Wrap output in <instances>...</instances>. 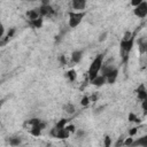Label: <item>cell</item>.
Wrapping results in <instances>:
<instances>
[{
  "mask_svg": "<svg viewBox=\"0 0 147 147\" xmlns=\"http://www.w3.org/2000/svg\"><path fill=\"white\" fill-rule=\"evenodd\" d=\"M25 16H26V20L28 21H33V20H37L39 17H42L40 15V10L39 8H33V9H30L25 13Z\"/></svg>",
  "mask_w": 147,
  "mask_h": 147,
  "instance_id": "cell-10",
  "label": "cell"
},
{
  "mask_svg": "<svg viewBox=\"0 0 147 147\" xmlns=\"http://www.w3.org/2000/svg\"><path fill=\"white\" fill-rule=\"evenodd\" d=\"M138 47H139L140 54H145L146 47H147V40L146 39H139L138 40Z\"/></svg>",
  "mask_w": 147,
  "mask_h": 147,
  "instance_id": "cell-17",
  "label": "cell"
},
{
  "mask_svg": "<svg viewBox=\"0 0 147 147\" xmlns=\"http://www.w3.org/2000/svg\"><path fill=\"white\" fill-rule=\"evenodd\" d=\"M63 109H64V111L68 113L69 115H72V114L76 111V107H75V105H74V103H70V102L65 103V105L63 106Z\"/></svg>",
  "mask_w": 147,
  "mask_h": 147,
  "instance_id": "cell-16",
  "label": "cell"
},
{
  "mask_svg": "<svg viewBox=\"0 0 147 147\" xmlns=\"http://www.w3.org/2000/svg\"><path fill=\"white\" fill-rule=\"evenodd\" d=\"M22 144V139L21 138H18V137H13V138H10L9 139V145L10 146H20Z\"/></svg>",
  "mask_w": 147,
  "mask_h": 147,
  "instance_id": "cell-19",
  "label": "cell"
},
{
  "mask_svg": "<svg viewBox=\"0 0 147 147\" xmlns=\"http://www.w3.org/2000/svg\"><path fill=\"white\" fill-rule=\"evenodd\" d=\"M133 14L134 16H137L138 18H144L147 16V1H142L140 5H138L137 7H134L133 9Z\"/></svg>",
  "mask_w": 147,
  "mask_h": 147,
  "instance_id": "cell-7",
  "label": "cell"
},
{
  "mask_svg": "<svg viewBox=\"0 0 147 147\" xmlns=\"http://www.w3.org/2000/svg\"><path fill=\"white\" fill-rule=\"evenodd\" d=\"M83 55H84L83 51H79V49L74 51L71 53V63H75V64L79 63L82 61V59H83Z\"/></svg>",
  "mask_w": 147,
  "mask_h": 147,
  "instance_id": "cell-13",
  "label": "cell"
},
{
  "mask_svg": "<svg viewBox=\"0 0 147 147\" xmlns=\"http://www.w3.org/2000/svg\"><path fill=\"white\" fill-rule=\"evenodd\" d=\"M105 77L107 79V84H114L116 82L117 77H118V69L116 67H114Z\"/></svg>",
  "mask_w": 147,
  "mask_h": 147,
  "instance_id": "cell-9",
  "label": "cell"
},
{
  "mask_svg": "<svg viewBox=\"0 0 147 147\" xmlns=\"http://www.w3.org/2000/svg\"><path fill=\"white\" fill-rule=\"evenodd\" d=\"M65 127H67V130L70 132V133H76V126L74 125V124H67L65 125Z\"/></svg>",
  "mask_w": 147,
  "mask_h": 147,
  "instance_id": "cell-22",
  "label": "cell"
},
{
  "mask_svg": "<svg viewBox=\"0 0 147 147\" xmlns=\"http://www.w3.org/2000/svg\"><path fill=\"white\" fill-rule=\"evenodd\" d=\"M105 63V55L101 53V54H98L91 62L90 67H88V70H87V77H88V80H93L101 71V68Z\"/></svg>",
  "mask_w": 147,
  "mask_h": 147,
  "instance_id": "cell-2",
  "label": "cell"
},
{
  "mask_svg": "<svg viewBox=\"0 0 147 147\" xmlns=\"http://www.w3.org/2000/svg\"><path fill=\"white\" fill-rule=\"evenodd\" d=\"M142 1H144V0H131L130 2H131V6L134 8V7H137L138 5H140Z\"/></svg>",
  "mask_w": 147,
  "mask_h": 147,
  "instance_id": "cell-27",
  "label": "cell"
},
{
  "mask_svg": "<svg viewBox=\"0 0 147 147\" xmlns=\"http://www.w3.org/2000/svg\"><path fill=\"white\" fill-rule=\"evenodd\" d=\"M133 45H134V36L132 32L130 31H126L119 42V52H121V57H122V61L124 63H127L129 61V56H130V53L133 48Z\"/></svg>",
  "mask_w": 147,
  "mask_h": 147,
  "instance_id": "cell-1",
  "label": "cell"
},
{
  "mask_svg": "<svg viewBox=\"0 0 147 147\" xmlns=\"http://www.w3.org/2000/svg\"><path fill=\"white\" fill-rule=\"evenodd\" d=\"M103 144H105L106 147H109V146L111 145V138H110L109 136H106V137H105V142H103Z\"/></svg>",
  "mask_w": 147,
  "mask_h": 147,
  "instance_id": "cell-26",
  "label": "cell"
},
{
  "mask_svg": "<svg viewBox=\"0 0 147 147\" xmlns=\"http://www.w3.org/2000/svg\"><path fill=\"white\" fill-rule=\"evenodd\" d=\"M60 62H61L62 65H65V64H67V60H65L64 55H61V56H60Z\"/></svg>",
  "mask_w": 147,
  "mask_h": 147,
  "instance_id": "cell-30",
  "label": "cell"
},
{
  "mask_svg": "<svg viewBox=\"0 0 147 147\" xmlns=\"http://www.w3.org/2000/svg\"><path fill=\"white\" fill-rule=\"evenodd\" d=\"M87 1L86 0H71V7L72 10H77V11H84L86 8Z\"/></svg>",
  "mask_w": 147,
  "mask_h": 147,
  "instance_id": "cell-8",
  "label": "cell"
},
{
  "mask_svg": "<svg viewBox=\"0 0 147 147\" xmlns=\"http://www.w3.org/2000/svg\"><path fill=\"white\" fill-rule=\"evenodd\" d=\"M24 126H25V127L28 126L26 130L29 131V133H30L31 136H33V137H39V136L41 134L42 129L46 126V123H45L44 121L39 119V118H31V119H29V121H26V122L24 123Z\"/></svg>",
  "mask_w": 147,
  "mask_h": 147,
  "instance_id": "cell-3",
  "label": "cell"
},
{
  "mask_svg": "<svg viewBox=\"0 0 147 147\" xmlns=\"http://www.w3.org/2000/svg\"><path fill=\"white\" fill-rule=\"evenodd\" d=\"M85 15H86L85 10L84 11H77V10L69 11L68 13V17H69L68 18V23H69V26L70 28H77L82 23V21L85 17Z\"/></svg>",
  "mask_w": 147,
  "mask_h": 147,
  "instance_id": "cell-4",
  "label": "cell"
},
{
  "mask_svg": "<svg viewBox=\"0 0 147 147\" xmlns=\"http://www.w3.org/2000/svg\"><path fill=\"white\" fill-rule=\"evenodd\" d=\"M39 10H40V15L45 18H48V17H53L55 15V9L49 5V3H41V6L39 7Z\"/></svg>",
  "mask_w": 147,
  "mask_h": 147,
  "instance_id": "cell-6",
  "label": "cell"
},
{
  "mask_svg": "<svg viewBox=\"0 0 147 147\" xmlns=\"http://www.w3.org/2000/svg\"><path fill=\"white\" fill-rule=\"evenodd\" d=\"M92 85H94V86H96V87H101V86H103L105 84H107V79H106V77L102 75V74H99L93 80H91L90 82Z\"/></svg>",
  "mask_w": 147,
  "mask_h": 147,
  "instance_id": "cell-12",
  "label": "cell"
},
{
  "mask_svg": "<svg viewBox=\"0 0 147 147\" xmlns=\"http://www.w3.org/2000/svg\"><path fill=\"white\" fill-rule=\"evenodd\" d=\"M107 37H108V32H107V31L100 33V36H99V41H100V42H103V41L107 39Z\"/></svg>",
  "mask_w": 147,
  "mask_h": 147,
  "instance_id": "cell-23",
  "label": "cell"
},
{
  "mask_svg": "<svg viewBox=\"0 0 147 147\" xmlns=\"http://www.w3.org/2000/svg\"><path fill=\"white\" fill-rule=\"evenodd\" d=\"M70 132L67 130V127H63V129H57V127H53L51 130V136L54 137V138H57V139H68L70 137Z\"/></svg>",
  "mask_w": 147,
  "mask_h": 147,
  "instance_id": "cell-5",
  "label": "cell"
},
{
  "mask_svg": "<svg viewBox=\"0 0 147 147\" xmlns=\"http://www.w3.org/2000/svg\"><path fill=\"white\" fill-rule=\"evenodd\" d=\"M76 134H77L78 138H80V137H84V136H85V132H84L83 130H77V131H76Z\"/></svg>",
  "mask_w": 147,
  "mask_h": 147,
  "instance_id": "cell-29",
  "label": "cell"
},
{
  "mask_svg": "<svg viewBox=\"0 0 147 147\" xmlns=\"http://www.w3.org/2000/svg\"><path fill=\"white\" fill-rule=\"evenodd\" d=\"M68 122H69V119L68 118H61L54 126L55 127H57V129H63V127H65V125L68 124Z\"/></svg>",
  "mask_w": 147,
  "mask_h": 147,
  "instance_id": "cell-20",
  "label": "cell"
},
{
  "mask_svg": "<svg viewBox=\"0 0 147 147\" xmlns=\"http://www.w3.org/2000/svg\"><path fill=\"white\" fill-rule=\"evenodd\" d=\"M137 132H138V129H136V127H133L132 130H130V131H129V136H131V137H133V136H134V134H136Z\"/></svg>",
  "mask_w": 147,
  "mask_h": 147,
  "instance_id": "cell-31",
  "label": "cell"
},
{
  "mask_svg": "<svg viewBox=\"0 0 147 147\" xmlns=\"http://www.w3.org/2000/svg\"><path fill=\"white\" fill-rule=\"evenodd\" d=\"M132 142H133V138L131 136L124 139V146H132Z\"/></svg>",
  "mask_w": 147,
  "mask_h": 147,
  "instance_id": "cell-24",
  "label": "cell"
},
{
  "mask_svg": "<svg viewBox=\"0 0 147 147\" xmlns=\"http://www.w3.org/2000/svg\"><path fill=\"white\" fill-rule=\"evenodd\" d=\"M132 146H142V147H147V134L140 137V138H137L136 140H133L132 142Z\"/></svg>",
  "mask_w": 147,
  "mask_h": 147,
  "instance_id": "cell-15",
  "label": "cell"
},
{
  "mask_svg": "<svg viewBox=\"0 0 147 147\" xmlns=\"http://www.w3.org/2000/svg\"><path fill=\"white\" fill-rule=\"evenodd\" d=\"M96 98H98V95H96V94H93V95H91V96H90V100H91V102H95V101H96Z\"/></svg>",
  "mask_w": 147,
  "mask_h": 147,
  "instance_id": "cell-32",
  "label": "cell"
},
{
  "mask_svg": "<svg viewBox=\"0 0 147 147\" xmlns=\"http://www.w3.org/2000/svg\"><path fill=\"white\" fill-rule=\"evenodd\" d=\"M136 93H137V96H138V99H139L140 101L147 99V88H146L145 84H140V85L136 88Z\"/></svg>",
  "mask_w": 147,
  "mask_h": 147,
  "instance_id": "cell-11",
  "label": "cell"
},
{
  "mask_svg": "<svg viewBox=\"0 0 147 147\" xmlns=\"http://www.w3.org/2000/svg\"><path fill=\"white\" fill-rule=\"evenodd\" d=\"M90 102H91V100H90V96H87V95L83 96V98H82V100H80V105H82L83 107L88 106V103H90Z\"/></svg>",
  "mask_w": 147,
  "mask_h": 147,
  "instance_id": "cell-21",
  "label": "cell"
},
{
  "mask_svg": "<svg viewBox=\"0 0 147 147\" xmlns=\"http://www.w3.org/2000/svg\"><path fill=\"white\" fill-rule=\"evenodd\" d=\"M67 78L69 79V82L74 83L76 79H77V71L75 69H70L68 72H67Z\"/></svg>",
  "mask_w": 147,
  "mask_h": 147,
  "instance_id": "cell-18",
  "label": "cell"
},
{
  "mask_svg": "<svg viewBox=\"0 0 147 147\" xmlns=\"http://www.w3.org/2000/svg\"><path fill=\"white\" fill-rule=\"evenodd\" d=\"M26 1H37V0H26Z\"/></svg>",
  "mask_w": 147,
  "mask_h": 147,
  "instance_id": "cell-33",
  "label": "cell"
},
{
  "mask_svg": "<svg viewBox=\"0 0 147 147\" xmlns=\"http://www.w3.org/2000/svg\"><path fill=\"white\" fill-rule=\"evenodd\" d=\"M129 119H130L131 122H134V121H138V118L136 117V115H134L133 113H130V114H129Z\"/></svg>",
  "mask_w": 147,
  "mask_h": 147,
  "instance_id": "cell-28",
  "label": "cell"
},
{
  "mask_svg": "<svg viewBox=\"0 0 147 147\" xmlns=\"http://www.w3.org/2000/svg\"><path fill=\"white\" fill-rule=\"evenodd\" d=\"M141 109L144 110V114H147V99L141 100Z\"/></svg>",
  "mask_w": 147,
  "mask_h": 147,
  "instance_id": "cell-25",
  "label": "cell"
},
{
  "mask_svg": "<svg viewBox=\"0 0 147 147\" xmlns=\"http://www.w3.org/2000/svg\"><path fill=\"white\" fill-rule=\"evenodd\" d=\"M28 23L33 29H40V28H42V24H44V17H39L33 21H28Z\"/></svg>",
  "mask_w": 147,
  "mask_h": 147,
  "instance_id": "cell-14",
  "label": "cell"
}]
</instances>
